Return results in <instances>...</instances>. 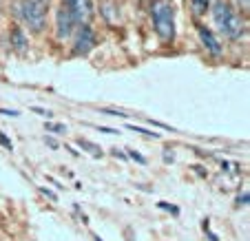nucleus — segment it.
I'll use <instances>...</instances> for the list:
<instances>
[{
    "mask_svg": "<svg viewBox=\"0 0 250 241\" xmlns=\"http://www.w3.org/2000/svg\"><path fill=\"white\" fill-rule=\"evenodd\" d=\"M212 20L217 22L219 31H222L226 38H230V40L241 38V33H244V22H241L239 16L230 9L228 2H222V0L215 2V7H212Z\"/></svg>",
    "mask_w": 250,
    "mask_h": 241,
    "instance_id": "f257e3e1",
    "label": "nucleus"
},
{
    "mask_svg": "<svg viewBox=\"0 0 250 241\" xmlns=\"http://www.w3.org/2000/svg\"><path fill=\"white\" fill-rule=\"evenodd\" d=\"M153 22H155V31L162 40L168 42L175 38V11L168 2L164 0L153 2Z\"/></svg>",
    "mask_w": 250,
    "mask_h": 241,
    "instance_id": "f03ea898",
    "label": "nucleus"
},
{
    "mask_svg": "<svg viewBox=\"0 0 250 241\" xmlns=\"http://www.w3.org/2000/svg\"><path fill=\"white\" fill-rule=\"evenodd\" d=\"M18 14L24 22L29 24L31 31H42L44 20H47V11H44V0H20L18 2Z\"/></svg>",
    "mask_w": 250,
    "mask_h": 241,
    "instance_id": "7ed1b4c3",
    "label": "nucleus"
},
{
    "mask_svg": "<svg viewBox=\"0 0 250 241\" xmlns=\"http://www.w3.org/2000/svg\"><path fill=\"white\" fill-rule=\"evenodd\" d=\"M64 7L71 11L76 22H86L93 16V2L91 0H64Z\"/></svg>",
    "mask_w": 250,
    "mask_h": 241,
    "instance_id": "20e7f679",
    "label": "nucleus"
},
{
    "mask_svg": "<svg viewBox=\"0 0 250 241\" xmlns=\"http://www.w3.org/2000/svg\"><path fill=\"white\" fill-rule=\"evenodd\" d=\"M56 24H58V38H69L71 33H73V29H76V18L71 16V11L66 9L64 5L58 9L56 14Z\"/></svg>",
    "mask_w": 250,
    "mask_h": 241,
    "instance_id": "39448f33",
    "label": "nucleus"
},
{
    "mask_svg": "<svg viewBox=\"0 0 250 241\" xmlns=\"http://www.w3.org/2000/svg\"><path fill=\"white\" fill-rule=\"evenodd\" d=\"M93 47H95V36H93V31H91L89 24H82L80 31H78L73 53H76V56H86V53H89Z\"/></svg>",
    "mask_w": 250,
    "mask_h": 241,
    "instance_id": "423d86ee",
    "label": "nucleus"
},
{
    "mask_svg": "<svg viewBox=\"0 0 250 241\" xmlns=\"http://www.w3.org/2000/svg\"><path fill=\"white\" fill-rule=\"evenodd\" d=\"M197 31H199V38H202L204 47H206L208 51L212 53V56H219V53H222V44H219V40L215 38V36H212V31H210V29H206V27H199Z\"/></svg>",
    "mask_w": 250,
    "mask_h": 241,
    "instance_id": "0eeeda50",
    "label": "nucleus"
},
{
    "mask_svg": "<svg viewBox=\"0 0 250 241\" xmlns=\"http://www.w3.org/2000/svg\"><path fill=\"white\" fill-rule=\"evenodd\" d=\"M27 36L22 33V29L20 27H16V29H11V47L16 49V51H24L27 49Z\"/></svg>",
    "mask_w": 250,
    "mask_h": 241,
    "instance_id": "6e6552de",
    "label": "nucleus"
},
{
    "mask_svg": "<svg viewBox=\"0 0 250 241\" xmlns=\"http://www.w3.org/2000/svg\"><path fill=\"white\" fill-rule=\"evenodd\" d=\"M78 144H80L82 148H86V151H91V153H93V155H102V151H100V146H95V144H91L89 140H82V137H80V140H78Z\"/></svg>",
    "mask_w": 250,
    "mask_h": 241,
    "instance_id": "1a4fd4ad",
    "label": "nucleus"
},
{
    "mask_svg": "<svg viewBox=\"0 0 250 241\" xmlns=\"http://www.w3.org/2000/svg\"><path fill=\"white\" fill-rule=\"evenodd\" d=\"M128 128H131V131H135V133H142V135H146V137H153V140H157V137H160V133H151V131H146V128L135 126V124H128Z\"/></svg>",
    "mask_w": 250,
    "mask_h": 241,
    "instance_id": "9d476101",
    "label": "nucleus"
},
{
    "mask_svg": "<svg viewBox=\"0 0 250 241\" xmlns=\"http://www.w3.org/2000/svg\"><path fill=\"white\" fill-rule=\"evenodd\" d=\"M47 131H53V133H66V126H62V124H47Z\"/></svg>",
    "mask_w": 250,
    "mask_h": 241,
    "instance_id": "9b49d317",
    "label": "nucleus"
},
{
    "mask_svg": "<svg viewBox=\"0 0 250 241\" xmlns=\"http://www.w3.org/2000/svg\"><path fill=\"white\" fill-rule=\"evenodd\" d=\"M104 113H109V115H115V118H128L124 111H113V109H104Z\"/></svg>",
    "mask_w": 250,
    "mask_h": 241,
    "instance_id": "f8f14e48",
    "label": "nucleus"
},
{
    "mask_svg": "<svg viewBox=\"0 0 250 241\" xmlns=\"http://www.w3.org/2000/svg\"><path fill=\"white\" fill-rule=\"evenodd\" d=\"M128 157H133L135 161H140V164H146V160L140 155V153H135V151H128Z\"/></svg>",
    "mask_w": 250,
    "mask_h": 241,
    "instance_id": "ddd939ff",
    "label": "nucleus"
},
{
    "mask_svg": "<svg viewBox=\"0 0 250 241\" xmlns=\"http://www.w3.org/2000/svg\"><path fill=\"white\" fill-rule=\"evenodd\" d=\"M95 128H98L100 133H109V135H115V133H118L115 128H106V126H95Z\"/></svg>",
    "mask_w": 250,
    "mask_h": 241,
    "instance_id": "4468645a",
    "label": "nucleus"
},
{
    "mask_svg": "<svg viewBox=\"0 0 250 241\" xmlns=\"http://www.w3.org/2000/svg\"><path fill=\"white\" fill-rule=\"evenodd\" d=\"M237 203H239V206H246V203H248V193H244L241 197H237Z\"/></svg>",
    "mask_w": 250,
    "mask_h": 241,
    "instance_id": "2eb2a0df",
    "label": "nucleus"
},
{
    "mask_svg": "<svg viewBox=\"0 0 250 241\" xmlns=\"http://www.w3.org/2000/svg\"><path fill=\"white\" fill-rule=\"evenodd\" d=\"M0 144H2V146H7V148H9V151H11V142H9V140H7L5 135H2V133H0Z\"/></svg>",
    "mask_w": 250,
    "mask_h": 241,
    "instance_id": "dca6fc26",
    "label": "nucleus"
},
{
    "mask_svg": "<svg viewBox=\"0 0 250 241\" xmlns=\"http://www.w3.org/2000/svg\"><path fill=\"white\" fill-rule=\"evenodd\" d=\"M31 111H36V113H40V115H44V118H49V115H51V113H49V111H44V109H40V106H33V109Z\"/></svg>",
    "mask_w": 250,
    "mask_h": 241,
    "instance_id": "f3484780",
    "label": "nucleus"
},
{
    "mask_svg": "<svg viewBox=\"0 0 250 241\" xmlns=\"http://www.w3.org/2000/svg\"><path fill=\"white\" fill-rule=\"evenodd\" d=\"M2 115H11V118H18V111H7V109H0Z\"/></svg>",
    "mask_w": 250,
    "mask_h": 241,
    "instance_id": "a211bd4d",
    "label": "nucleus"
},
{
    "mask_svg": "<svg viewBox=\"0 0 250 241\" xmlns=\"http://www.w3.org/2000/svg\"><path fill=\"white\" fill-rule=\"evenodd\" d=\"M42 193H44V195H47V197H49V199H58V197H56V193H51V190H47V188H42Z\"/></svg>",
    "mask_w": 250,
    "mask_h": 241,
    "instance_id": "6ab92c4d",
    "label": "nucleus"
},
{
    "mask_svg": "<svg viewBox=\"0 0 250 241\" xmlns=\"http://www.w3.org/2000/svg\"><path fill=\"white\" fill-rule=\"evenodd\" d=\"M47 144H49L51 148H58V142H56V140H51V137H47Z\"/></svg>",
    "mask_w": 250,
    "mask_h": 241,
    "instance_id": "aec40b11",
    "label": "nucleus"
},
{
    "mask_svg": "<svg viewBox=\"0 0 250 241\" xmlns=\"http://www.w3.org/2000/svg\"><path fill=\"white\" fill-rule=\"evenodd\" d=\"M239 5L244 7V9H248V5H250V0H239Z\"/></svg>",
    "mask_w": 250,
    "mask_h": 241,
    "instance_id": "412c9836",
    "label": "nucleus"
},
{
    "mask_svg": "<svg viewBox=\"0 0 250 241\" xmlns=\"http://www.w3.org/2000/svg\"><path fill=\"white\" fill-rule=\"evenodd\" d=\"M93 239H95V241H102V239H100V237H93Z\"/></svg>",
    "mask_w": 250,
    "mask_h": 241,
    "instance_id": "4be33fe9",
    "label": "nucleus"
},
{
    "mask_svg": "<svg viewBox=\"0 0 250 241\" xmlns=\"http://www.w3.org/2000/svg\"><path fill=\"white\" fill-rule=\"evenodd\" d=\"M204 2H206V5H210V0H204Z\"/></svg>",
    "mask_w": 250,
    "mask_h": 241,
    "instance_id": "5701e85b",
    "label": "nucleus"
}]
</instances>
